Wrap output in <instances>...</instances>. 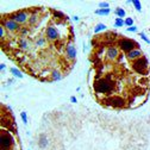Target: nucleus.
I'll return each instance as SVG.
<instances>
[{
    "instance_id": "412c9836",
    "label": "nucleus",
    "mask_w": 150,
    "mask_h": 150,
    "mask_svg": "<svg viewBox=\"0 0 150 150\" xmlns=\"http://www.w3.org/2000/svg\"><path fill=\"white\" fill-rule=\"evenodd\" d=\"M110 12H111V8H98V10H96V14H98V16H107V14H110Z\"/></svg>"
},
{
    "instance_id": "c85d7f7f",
    "label": "nucleus",
    "mask_w": 150,
    "mask_h": 150,
    "mask_svg": "<svg viewBox=\"0 0 150 150\" xmlns=\"http://www.w3.org/2000/svg\"><path fill=\"white\" fill-rule=\"evenodd\" d=\"M99 8H110V4L106 1H101L99 3Z\"/></svg>"
},
{
    "instance_id": "f257e3e1",
    "label": "nucleus",
    "mask_w": 150,
    "mask_h": 150,
    "mask_svg": "<svg viewBox=\"0 0 150 150\" xmlns=\"http://www.w3.org/2000/svg\"><path fill=\"white\" fill-rule=\"evenodd\" d=\"M93 89L97 94L110 96L112 92L116 89V81L112 78V75H106V76L99 78L93 83Z\"/></svg>"
},
{
    "instance_id": "b1692460",
    "label": "nucleus",
    "mask_w": 150,
    "mask_h": 150,
    "mask_svg": "<svg viewBox=\"0 0 150 150\" xmlns=\"http://www.w3.org/2000/svg\"><path fill=\"white\" fill-rule=\"evenodd\" d=\"M124 22H125V25L127 26V28H131V26H134V19L131 17H127V18H125L124 19Z\"/></svg>"
},
{
    "instance_id": "423d86ee",
    "label": "nucleus",
    "mask_w": 150,
    "mask_h": 150,
    "mask_svg": "<svg viewBox=\"0 0 150 150\" xmlns=\"http://www.w3.org/2000/svg\"><path fill=\"white\" fill-rule=\"evenodd\" d=\"M1 25L8 31V32H18L22 30V25H19L18 23H16L13 19H11V18L7 16L6 18L3 17L1 19Z\"/></svg>"
},
{
    "instance_id": "4468645a",
    "label": "nucleus",
    "mask_w": 150,
    "mask_h": 150,
    "mask_svg": "<svg viewBox=\"0 0 150 150\" xmlns=\"http://www.w3.org/2000/svg\"><path fill=\"white\" fill-rule=\"evenodd\" d=\"M50 80L51 81H60V80H62V73L60 70H57V69L52 70L51 74H50Z\"/></svg>"
},
{
    "instance_id": "dca6fc26",
    "label": "nucleus",
    "mask_w": 150,
    "mask_h": 150,
    "mask_svg": "<svg viewBox=\"0 0 150 150\" xmlns=\"http://www.w3.org/2000/svg\"><path fill=\"white\" fill-rule=\"evenodd\" d=\"M35 45L37 48H44L47 45V38L45 37H38V38L36 40V42H35Z\"/></svg>"
},
{
    "instance_id": "72a5a7b5",
    "label": "nucleus",
    "mask_w": 150,
    "mask_h": 150,
    "mask_svg": "<svg viewBox=\"0 0 150 150\" xmlns=\"http://www.w3.org/2000/svg\"><path fill=\"white\" fill-rule=\"evenodd\" d=\"M28 150H31V149H28Z\"/></svg>"
},
{
    "instance_id": "1a4fd4ad",
    "label": "nucleus",
    "mask_w": 150,
    "mask_h": 150,
    "mask_svg": "<svg viewBox=\"0 0 150 150\" xmlns=\"http://www.w3.org/2000/svg\"><path fill=\"white\" fill-rule=\"evenodd\" d=\"M76 48H75V45L69 42L66 44V48H64V56H66V59L68 61H74L75 59H76Z\"/></svg>"
},
{
    "instance_id": "20e7f679",
    "label": "nucleus",
    "mask_w": 150,
    "mask_h": 150,
    "mask_svg": "<svg viewBox=\"0 0 150 150\" xmlns=\"http://www.w3.org/2000/svg\"><path fill=\"white\" fill-rule=\"evenodd\" d=\"M117 47H118V49H120L123 52L127 54V52L131 51V50L139 48V44H138L137 42H135L134 40L126 38V37H120V38L117 41Z\"/></svg>"
},
{
    "instance_id": "6ab92c4d",
    "label": "nucleus",
    "mask_w": 150,
    "mask_h": 150,
    "mask_svg": "<svg viewBox=\"0 0 150 150\" xmlns=\"http://www.w3.org/2000/svg\"><path fill=\"white\" fill-rule=\"evenodd\" d=\"M107 29V26L104 24V23H99V24H97L96 26H94V33H99V32H101V31H105Z\"/></svg>"
},
{
    "instance_id": "a878e982",
    "label": "nucleus",
    "mask_w": 150,
    "mask_h": 150,
    "mask_svg": "<svg viewBox=\"0 0 150 150\" xmlns=\"http://www.w3.org/2000/svg\"><path fill=\"white\" fill-rule=\"evenodd\" d=\"M21 118H22L23 123L26 125V124H28V115H26L25 111H22V112H21Z\"/></svg>"
},
{
    "instance_id": "5701e85b",
    "label": "nucleus",
    "mask_w": 150,
    "mask_h": 150,
    "mask_svg": "<svg viewBox=\"0 0 150 150\" xmlns=\"http://www.w3.org/2000/svg\"><path fill=\"white\" fill-rule=\"evenodd\" d=\"M132 5L135 6V8H136L138 12L142 11V4H141L139 0H132Z\"/></svg>"
},
{
    "instance_id": "2f4dec72",
    "label": "nucleus",
    "mask_w": 150,
    "mask_h": 150,
    "mask_svg": "<svg viewBox=\"0 0 150 150\" xmlns=\"http://www.w3.org/2000/svg\"><path fill=\"white\" fill-rule=\"evenodd\" d=\"M70 101H71L73 104H76V103H78V99H76V97L71 96V97H70Z\"/></svg>"
},
{
    "instance_id": "6e6552de",
    "label": "nucleus",
    "mask_w": 150,
    "mask_h": 150,
    "mask_svg": "<svg viewBox=\"0 0 150 150\" xmlns=\"http://www.w3.org/2000/svg\"><path fill=\"white\" fill-rule=\"evenodd\" d=\"M44 36H45V38L50 42H56V41H59L61 38L60 31L54 25H48L47 26V29L44 31Z\"/></svg>"
},
{
    "instance_id": "aec40b11",
    "label": "nucleus",
    "mask_w": 150,
    "mask_h": 150,
    "mask_svg": "<svg viewBox=\"0 0 150 150\" xmlns=\"http://www.w3.org/2000/svg\"><path fill=\"white\" fill-rule=\"evenodd\" d=\"M48 144H49L48 138H47L44 135H41V137H40V146L44 149V148H47V146H48Z\"/></svg>"
},
{
    "instance_id": "bb28decb",
    "label": "nucleus",
    "mask_w": 150,
    "mask_h": 150,
    "mask_svg": "<svg viewBox=\"0 0 150 150\" xmlns=\"http://www.w3.org/2000/svg\"><path fill=\"white\" fill-rule=\"evenodd\" d=\"M138 35H139V37H141V38H142V40H143V41H144L145 43H148V44H150V40L148 38V36H146V35H145L144 32H139Z\"/></svg>"
},
{
    "instance_id": "7ed1b4c3",
    "label": "nucleus",
    "mask_w": 150,
    "mask_h": 150,
    "mask_svg": "<svg viewBox=\"0 0 150 150\" xmlns=\"http://www.w3.org/2000/svg\"><path fill=\"white\" fill-rule=\"evenodd\" d=\"M14 145V136L7 130H1L0 132V150H11Z\"/></svg>"
},
{
    "instance_id": "7c9ffc66",
    "label": "nucleus",
    "mask_w": 150,
    "mask_h": 150,
    "mask_svg": "<svg viewBox=\"0 0 150 150\" xmlns=\"http://www.w3.org/2000/svg\"><path fill=\"white\" fill-rule=\"evenodd\" d=\"M0 70H1V73H4L6 70V66L5 63H0Z\"/></svg>"
},
{
    "instance_id": "9b49d317",
    "label": "nucleus",
    "mask_w": 150,
    "mask_h": 150,
    "mask_svg": "<svg viewBox=\"0 0 150 150\" xmlns=\"http://www.w3.org/2000/svg\"><path fill=\"white\" fill-rule=\"evenodd\" d=\"M142 56H143V52H142V50H141L139 48L134 49V50L129 51L127 54H125V57H126L129 61H131V62H134V61L138 60L139 57H142Z\"/></svg>"
},
{
    "instance_id": "2eb2a0df",
    "label": "nucleus",
    "mask_w": 150,
    "mask_h": 150,
    "mask_svg": "<svg viewBox=\"0 0 150 150\" xmlns=\"http://www.w3.org/2000/svg\"><path fill=\"white\" fill-rule=\"evenodd\" d=\"M10 71H11V74L13 75V76L17 78V79H23V78H24V74H23L19 69H17V68H14V67H11V68H10Z\"/></svg>"
},
{
    "instance_id": "393cba45",
    "label": "nucleus",
    "mask_w": 150,
    "mask_h": 150,
    "mask_svg": "<svg viewBox=\"0 0 150 150\" xmlns=\"http://www.w3.org/2000/svg\"><path fill=\"white\" fill-rule=\"evenodd\" d=\"M6 29L3 26V25H0V38H1V41H4V38L6 37Z\"/></svg>"
},
{
    "instance_id": "f8f14e48",
    "label": "nucleus",
    "mask_w": 150,
    "mask_h": 150,
    "mask_svg": "<svg viewBox=\"0 0 150 150\" xmlns=\"http://www.w3.org/2000/svg\"><path fill=\"white\" fill-rule=\"evenodd\" d=\"M18 47H19L21 50L26 51V50H29L31 48V42L29 40H26V38H21L19 41H18Z\"/></svg>"
},
{
    "instance_id": "4be33fe9",
    "label": "nucleus",
    "mask_w": 150,
    "mask_h": 150,
    "mask_svg": "<svg viewBox=\"0 0 150 150\" xmlns=\"http://www.w3.org/2000/svg\"><path fill=\"white\" fill-rule=\"evenodd\" d=\"M125 25V22L124 19H122V18H116V21H115V26L117 28H122Z\"/></svg>"
},
{
    "instance_id": "cd10ccee",
    "label": "nucleus",
    "mask_w": 150,
    "mask_h": 150,
    "mask_svg": "<svg viewBox=\"0 0 150 150\" xmlns=\"http://www.w3.org/2000/svg\"><path fill=\"white\" fill-rule=\"evenodd\" d=\"M29 33V29L28 28H22L21 30V35H22V38H25V36Z\"/></svg>"
},
{
    "instance_id": "9d476101",
    "label": "nucleus",
    "mask_w": 150,
    "mask_h": 150,
    "mask_svg": "<svg viewBox=\"0 0 150 150\" xmlns=\"http://www.w3.org/2000/svg\"><path fill=\"white\" fill-rule=\"evenodd\" d=\"M105 56H106V60H108V61H115V60H117L118 56H119V49H118V47L108 45V47L106 48Z\"/></svg>"
},
{
    "instance_id": "a211bd4d",
    "label": "nucleus",
    "mask_w": 150,
    "mask_h": 150,
    "mask_svg": "<svg viewBox=\"0 0 150 150\" xmlns=\"http://www.w3.org/2000/svg\"><path fill=\"white\" fill-rule=\"evenodd\" d=\"M115 13H116L117 18H122V19H124L125 16H126L125 10H124V8H122V7H117V8L115 10Z\"/></svg>"
},
{
    "instance_id": "39448f33",
    "label": "nucleus",
    "mask_w": 150,
    "mask_h": 150,
    "mask_svg": "<svg viewBox=\"0 0 150 150\" xmlns=\"http://www.w3.org/2000/svg\"><path fill=\"white\" fill-rule=\"evenodd\" d=\"M30 14H31V13H29V10H19V11L13 12V13L10 14L8 17L11 18V19H13L16 23H18L19 25H22V24H26V23L29 22Z\"/></svg>"
},
{
    "instance_id": "c756f323",
    "label": "nucleus",
    "mask_w": 150,
    "mask_h": 150,
    "mask_svg": "<svg viewBox=\"0 0 150 150\" xmlns=\"http://www.w3.org/2000/svg\"><path fill=\"white\" fill-rule=\"evenodd\" d=\"M126 31L127 32H137V26L134 25V26H131V28H126Z\"/></svg>"
},
{
    "instance_id": "ddd939ff",
    "label": "nucleus",
    "mask_w": 150,
    "mask_h": 150,
    "mask_svg": "<svg viewBox=\"0 0 150 150\" xmlns=\"http://www.w3.org/2000/svg\"><path fill=\"white\" fill-rule=\"evenodd\" d=\"M40 18H41V16L37 13V12H33V13H31L30 14V18H29V25L30 26H33V25H37L40 23Z\"/></svg>"
},
{
    "instance_id": "f03ea898",
    "label": "nucleus",
    "mask_w": 150,
    "mask_h": 150,
    "mask_svg": "<svg viewBox=\"0 0 150 150\" xmlns=\"http://www.w3.org/2000/svg\"><path fill=\"white\" fill-rule=\"evenodd\" d=\"M131 69L138 75L146 76V74L149 75V60L143 55L138 60L131 62Z\"/></svg>"
},
{
    "instance_id": "473e14b6",
    "label": "nucleus",
    "mask_w": 150,
    "mask_h": 150,
    "mask_svg": "<svg viewBox=\"0 0 150 150\" xmlns=\"http://www.w3.org/2000/svg\"><path fill=\"white\" fill-rule=\"evenodd\" d=\"M71 19H73L74 22H79V19H80V18H79L78 16H73V17H71Z\"/></svg>"
},
{
    "instance_id": "f3484780",
    "label": "nucleus",
    "mask_w": 150,
    "mask_h": 150,
    "mask_svg": "<svg viewBox=\"0 0 150 150\" xmlns=\"http://www.w3.org/2000/svg\"><path fill=\"white\" fill-rule=\"evenodd\" d=\"M51 13H52V17L56 18V19H64V18H67L63 12L57 11V10H51Z\"/></svg>"
},
{
    "instance_id": "0eeeda50",
    "label": "nucleus",
    "mask_w": 150,
    "mask_h": 150,
    "mask_svg": "<svg viewBox=\"0 0 150 150\" xmlns=\"http://www.w3.org/2000/svg\"><path fill=\"white\" fill-rule=\"evenodd\" d=\"M106 101H108V106L113 108H123L126 105V100L122 96H108L106 98Z\"/></svg>"
}]
</instances>
